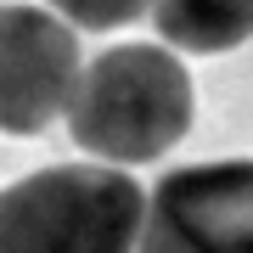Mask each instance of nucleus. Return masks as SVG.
<instances>
[{
    "instance_id": "obj_6",
    "label": "nucleus",
    "mask_w": 253,
    "mask_h": 253,
    "mask_svg": "<svg viewBox=\"0 0 253 253\" xmlns=\"http://www.w3.org/2000/svg\"><path fill=\"white\" fill-rule=\"evenodd\" d=\"M152 0H51V17H62L68 28H124Z\"/></svg>"
},
{
    "instance_id": "obj_1",
    "label": "nucleus",
    "mask_w": 253,
    "mask_h": 253,
    "mask_svg": "<svg viewBox=\"0 0 253 253\" xmlns=\"http://www.w3.org/2000/svg\"><path fill=\"white\" fill-rule=\"evenodd\" d=\"M191 129V79L169 45H113L68 96V135L79 152L113 163H152Z\"/></svg>"
},
{
    "instance_id": "obj_3",
    "label": "nucleus",
    "mask_w": 253,
    "mask_h": 253,
    "mask_svg": "<svg viewBox=\"0 0 253 253\" xmlns=\"http://www.w3.org/2000/svg\"><path fill=\"white\" fill-rule=\"evenodd\" d=\"M135 253H253V158L163 174L146 197Z\"/></svg>"
},
{
    "instance_id": "obj_2",
    "label": "nucleus",
    "mask_w": 253,
    "mask_h": 253,
    "mask_svg": "<svg viewBox=\"0 0 253 253\" xmlns=\"http://www.w3.org/2000/svg\"><path fill=\"white\" fill-rule=\"evenodd\" d=\"M146 197L107 163H56L0 191V253H135Z\"/></svg>"
},
{
    "instance_id": "obj_5",
    "label": "nucleus",
    "mask_w": 253,
    "mask_h": 253,
    "mask_svg": "<svg viewBox=\"0 0 253 253\" xmlns=\"http://www.w3.org/2000/svg\"><path fill=\"white\" fill-rule=\"evenodd\" d=\"M152 23L174 51H236L253 40V0H152Z\"/></svg>"
},
{
    "instance_id": "obj_4",
    "label": "nucleus",
    "mask_w": 253,
    "mask_h": 253,
    "mask_svg": "<svg viewBox=\"0 0 253 253\" xmlns=\"http://www.w3.org/2000/svg\"><path fill=\"white\" fill-rule=\"evenodd\" d=\"M79 84V40L45 6H0V129L40 135L68 113Z\"/></svg>"
}]
</instances>
